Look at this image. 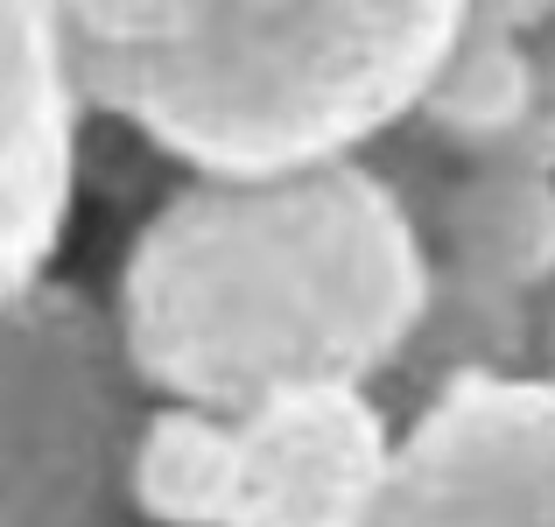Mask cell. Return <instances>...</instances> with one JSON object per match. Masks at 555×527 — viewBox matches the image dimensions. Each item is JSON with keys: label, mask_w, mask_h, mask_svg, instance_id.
<instances>
[{"label": "cell", "mask_w": 555, "mask_h": 527, "mask_svg": "<svg viewBox=\"0 0 555 527\" xmlns=\"http://www.w3.org/2000/svg\"><path fill=\"white\" fill-rule=\"evenodd\" d=\"M429 310V254L366 155L288 176H183L134 226L113 317L155 401L246 408L387 387Z\"/></svg>", "instance_id": "cell-1"}, {"label": "cell", "mask_w": 555, "mask_h": 527, "mask_svg": "<svg viewBox=\"0 0 555 527\" xmlns=\"http://www.w3.org/2000/svg\"><path fill=\"white\" fill-rule=\"evenodd\" d=\"M464 28L534 42V56H542V36L555 28V0H464Z\"/></svg>", "instance_id": "cell-9"}, {"label": "cell", "mask_w": 555, "mask_h": 527, "mask_svg": "<svg viewBox=\"0 0 555 527\" xmlns=\"http://www.w3.org/2000/svg\"><path fill=\"white\" fill-rule=\"evenodd\" d=\"M528 155H542V163L555 169V28L542 36V106H534V127L528 141H520Z\"/></svg>", "instance_id": "cell-10"}, {"label": "cell", "mask_w": 555, "mask_h": 527, "mask_svg": "<svg viewBox=\"0 0 555 527\" xmlns=\"http://www.w3.org/2000/svg\"><path fill=\"white\" fill-rule=\"evenodd\" d=\"M92 113L190 176L359 163L422 113L464 0H56Z\"/></svg>", "instance_id": "cell-2"}, {"label": "cell", "mask_w": 555, "mask_h": 527, "mask_svg": "<svg viewBox=\"0 0 555 527\" xmlns=\"http://www.w3.org/2000/svg\"><path fill=\"white\" fill-rule=\"evenodd\" d=\"M542 373H555V310H548V345H542Z\"/></svg>", "instance_id": "cell-11"}, {"label": "cell", "mask_w": 555, "mask_h": 527, "mask_svg": "<svg viewBox=\"0 0 555 527\" xmlns=\"http://www.w3.org/2000/svg\"><path fill=\"white\" fill-rule=\"evenodd\" d=\"M149 408L113 303L64 274L0 303V527H149L134 506Z\"/></svg>", "instance_id": "cell-3"}, {"label": "cell", "mask_w": 555, "mask_h": 527, "mask_svg": "<svg viewBox=\"0 0 555 527\" xmlns=\"http://www.w3.org/2000/svg\"><path fill=\"white\" fill-rule=\"evenodd\" d=\"M92 99L70 64L56 0H0V303L56 274L85 204Z\"/></svg>", "instance_id": "cell-6"}, {"label": "cell", "mask_w": 555, "mask_h": 527, "mask_svg": "<svg viewBox=\"0 0 555 527\" xmlns=\"http://www.w3.org/2000/svg\"><path fill=\"white\" fill-rule=\"evenodd\" d=\"M366 163L408 204L436 282L555 310V169L542 155L408 120Z\"/></svg>", "instance_id": "cell-4"}, {"label": "cell", "mask_w": 555, "mask_h": 527, "mask_svg": "<svg viewBox=\"0 0 555 527\" xmlns=\"http://www.w3.org/2000/svg\"><path fill=\"white\" fill-rule=\"evenodd\" d=\"M379 527H555V373L457 380L422 401Z\"/></svg>", "instance_id": "cell-5"}, {"label": "cell", "mask_w": 555, "mask_h": 527, "mask_svg": "<svg viewBox=\"0 0 555 527\" xmlns=\"http://www.w3.org/2000/svg\"><path fill=\"white\" fill-rule=\"evenodd\" d=\"M401 472V415L379 387H296L240 415L232 527H379Z\"/></svg>", "instance_id": "cell-7"}, {"label": "cell", "mask_w": 555, "mask_h": 527, "mask_svg": "<svg viewBox=\"0 0 555 527\" xmlns=\"http://www.w3.org/2000/svg\"><path fill=\"white\" fill-rule=\"evenodd\" d=\"M240 500V415L155 401L134 436V506L149 527H232Z\"/></svg>", "instance_id": "cell-8"}]
</instances>
